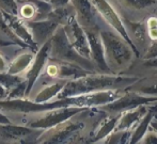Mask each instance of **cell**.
<instances>
[{"instance_id":"1","label":"cell","mask_w":157,"mask_h":144,"mask_svg":"<svg viewBox=\"0 0 157 144\" xmlns=\"http://www.w3.org/2000/svg\"><path fill=\"white\" fill-rule=\"evenodd\" d=\"M49 60L73 63L82 68H90V63L75 50L65 34L63 27L59 26L50 37Z\"/></svg>"},{"instance_id":"2","label":"cell","mask_w":157,"mask_h":144,"mask_svg":"<svg viewBox=\"0 0 157 144\" xmlns=\"http://www.w3.org/2000/svg\"><path fill=\"white\" fill-rule=\"evenodd\" d=\"M81 110L82 108L80 107L68 106V107L56 108V109L48 110V111L40 112V113H35V116L31 117V121L27 122L25 125L28 127L34 128V129H49L66 119H72Z\"/></svg>"},{"instance_id":"3","label":"cell","mask_w":157,"mask_h":144,"mask_svg":"<svg viewBox=\"0 0 157 144\" xmlns=\"http://www.w3.org/2000/svg\"><path fill=\"white\" fill-rule=\"evenodd\" d=\"M49 50H50V39L46 41L43 45H41L40 49L37 50L36 55H34L32 63L30 64L29 68L25 72L24 77L26 79V83H27V88H26V97L30 94L32 91L33 86H34L36 80L41 74L43 73V70L45 67L46 63L48 61V57H49Z\"/></svg>"},{"instance_id":"4","label":"cell","mask_w":157,"mask_h":144,"mask_svg":"<svg viewBox=\"0 0 157 144\" xmlns=\"http://www.w3.org/2000/svg\"><path fill=\"white\" fill-rule=\"evenodd\" d=\"M63 29L65 31V34L67 36L70 43L75 48L77 52L80 56L87 58L91 54L89 47V42L88 37L85 34L83 30L79 26V24L74 19V17L70 19L65 25L63 26Z\"/></svg>"},{"instance_id":"5","label":"cell","mask_w":157,"mask_h":144,"mask_svg":"<svg viewBox=\"0 0 157 144\" xmlns=\"http://www.w3.org/2000/svg\"><path fill=\"white\" fill-rule=\"evenodd\" d=\"M43 130L34 129L26 125H16V124L6 123L0 124V141L2 142H15L24 141L29 137L41 135Z\"/></svg>"},{"instance_id":"6","label":"cell","mask_w":157,"mask_h":144,"mask_svg":"<svg viewBox=\"0 0 157 144\" xmlns=\"http://www.w3.org/2000/svg\"><path fill=\"white\" fill-rule=\"evenodd\" d=\"M25 24L31 34L33 42L37 46L43 45L46 41H48L52 36L56 29L60 26L48 18L43 19V21H25Z\"/></svg>"},{"instance_id":"7","label":"cell","mask_w":157,"mask_h":144,"mask_svg":"<svg viewBox=\"0 0 157 144\" xmlns=\"http://www.w3.org/2000/svg\"><path fill=\"white\" fill-rule=\"evenodd\" d=\"M2 16H3L6 23L9 25V27L11 28V30L13 31L15 35L18 37L19 40L24 42L25 44H27L30 48H32L33 50L37 49V45L33 42L32 36L30 34L29 30H28L27 26H26L25 21L23 19L19 18L17 15L9 14V13L1 12Z\"/></svg>"},{"instance_id":"8","label":"cell","mask_w":157,"mask_h":144,"mask_svg":"<svg viewBox=\"0 0 157 144\" xmlns=\"http://www.w3.org/2000/svg\"><path fill=\"white\" fill-rule=\"evenodd\" d=\"M66 82H67V80L57 79L55 82H49L47 83V85L43 86L36 93V95H33L31 97H27V98H30L34 101H37V103H47V101H50L52 98L57 97V95L62 90V88L65 85Z\"/></svg>"},{"instance_id":"9","label":"cell","mask_w":157,"mask_h":144,"mask_svg":"<svg viewBox=\"0 0 157 144\" xmlns=\"http://www.w3.org/2000/svg\"><path fill=\"white\" fill-rule=\"evenodd\" d=\"M33 49L27 50V51L21 52L16 58L10 62V64L6 67V73H10L13 75H21L25 74L26 70L29 68L30 64L32 63L33 58H34Z\"/></svg>"},{"instance_id":"10","label":"cell","mask_w":157,"mask_h":144,"mask_svg":"<svg viewBox=\"0 0 157 144\" xmlns=\"http://www.w3.org/2000/svg\"><path fill=\"white\" fill-rule=\"evenodd\" d=\"M94 3V6H96L97 10L101 12V14L107 19V21H109L114 28L118 31H120L123 35L126 37V32L123 29V26L121 24V21H119L118 16L116 15L114 11L112 10V8L105 1V0H92Z\"/></svg>"},{"instance_id":"11","label":"cell","mask_w":157,"mask_h":144,"mask_svg":"<svg viewBox=\"0 0 157 144\" xmlns=\"http://www.w3.org/2000/svg\"><path fill=\"white\" fill-rule=\"evenodd\" d=\"M76 10L78 23L82 26H89L92 21V8L89 0H70Z\"/></svg>"},{"instance_id":"12","label":"cell","mask_w":157,"mask_h":144,"mask_svg":"<svg viewBox=\"0 0 157 144\" xmlns=\"http://www.w3.org/2000/svg\"><path fill=\"white\" fill-rule=\"evenodd\" d=\"M17 16L24 21H35L37 16V6L35 0H26L21 6H18Z\"/></svg>"},{"instance_id":"13","label":"cell","mask_w":157,"mask_h":144,"mask_svg":"<svg viewBox=\"0 0 157 144\" xmlns=\"http://www.w3.org/2000/svg\"><path fill=\"white\" fill-rule=\"evenodd\" d=\"M24 81H26L25 77L21 75H13L6 72L0 73V85L8 91V93Z\"/></svg>"},{"instance_id":"14","label":"cell","mask_w":157,"mask_h":144,"mask_svg":"<svg viewBox=\"0 0 157 144\" xmlns=\"http://www.w3.org/2000/svg\"><path fill=\"white\" fill-rule=\"evenodd\" d=\"M18 4L16 0H0V12L17 15Z\"/></svg>"},{"instance_id":"15","label":"cell","mask_w":157,"mask_h":144,"mask_svg":"<svg viewBox=\"0 0 157 144\" xmlns=\"http://www.w3.org/2000/svg\"><path fill=\"white\" fill-rule=\"evenodd\" d=\"M149 34L150 37L153 40H157V19L151 18L149 21Z\"/></svg>"},{"instance_id":"16","label":"cell","mask_w":157,"mask_h":144,"mask_svg":"<svg viewBox=\"0 0 157 144\" xmlns=\"http://www.w3.org/2000/svg\"><path fill=\"white\" fill-rule=\"evenodd\" d=\"M130 6H135L136 8H140L141 6H145L147 4H151L153 2V0H124Z\"/></svg>"},{"instance_id":"17","label":"cell","mask_w":157,"mask_h":144,"mask_svg":"<svg viewBox=\"0 0 157 144\" xmlns=\"http://www.w3.org/2000/svg\"><path fill=\"white\" fill-rule=\"evenodd\" d=\"M6 67H8V64H6V61L4 59V57L0 54V73L1 72H6Z\"/></svg>"},{"instance_id":"18","label":"cell","mask_w":157,"mask_h":144,"mask_svg":"<svg viewBox=\"0 0 157 144\" xmlns=\"http://www.w3.org/2000/svg\"><path fill=\"white\" fill-rule=\"evenodd\" d=\"M6 123H11V119L6 114L0 111V124H6Z\"/></svg>"},{"instance_id":"19","label":"cell","mask_w":157,"mask_h":144,"mask_svg":"<svg viewBox=\"0 0 157 144\" xmlns=\"http://www.w3.org/2000/svg\"><path fill=\"white\" fill-rule=\"evenodd\" d=\"M6 96H8V91H6L3 86L0 85V100H3V99H6Z\"/></svg>"}]
</instances>
